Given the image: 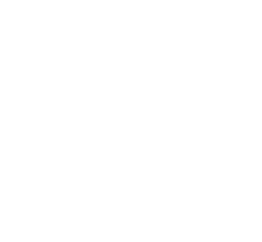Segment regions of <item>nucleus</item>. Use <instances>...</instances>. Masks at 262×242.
Wrapping results in <instances>:
<instances>
[]
</instances>
